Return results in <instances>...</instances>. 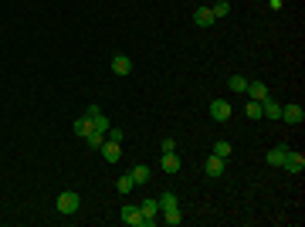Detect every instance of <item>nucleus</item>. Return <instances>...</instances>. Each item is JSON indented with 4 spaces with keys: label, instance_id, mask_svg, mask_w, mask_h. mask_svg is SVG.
I'll return each instance as SVG.
<instances>
[{
    "label": "nucleus",
    "instance_id": "1",
    "mask_svg": "<svg viewBox=\"0 0 305 227\" xmlns=\"http://www.w3.org/2000/svg\"><path fill=\"white\" fill-rule=\"evenodd\" d=\"M55 207H58V214H65V217L78 214V207H81V197H78V190H65V193H58Z\"/></svg>",
    "mask_w": 305,
    "mask_h": 227
},
{
    "label": "nucleus",
    "instance_id": "2",
    "mask_svg": "<svg viewBox=\"0 0 305 227\" xmlns=\"http://www.w3.org/2000/svg\"><path fill=\"white\" fill-rule=\"evenodd\" d=\"M139 210H143V227H153V224H159V204L149 197V200H143L139 204Z\"/></svg>",
    "mask_w": 305,
    "mask_h": 227
},
{
    "label": "nucleus",
    "instance_id": "3",
    "mask_svg": "<svg viewBox=\"0 0 305 227\" xmlns=\"http://www.w3.org/2000/svg\"><path fill=\"white\" fill-rule=\"evenodd\" d=\"M282 122H288V125H302V122H305V109H302L298 102L282 105Z\"/></svg>",
    "mask_w": 305,
    "mask_h": 227
},
{
    "label": "nucleus",
    "instance_id": "4",
    "mask_svg": "<svg viewBox=\"0 0 305 227\" xmlns=\"http://www.w3.org/2000/svg\"><path fill=\"white\" fill-rule=\"evenodd\" d=\"M231 112H234V109H231V102H224V99H214V102H210V119H214V122H227Z\"/></svg>",
    "mask_w": 305,
    "mask_h": 227
},
{
    "label": "nucleus",
    "instance_id": "5",
    "mask_svg": "<svg viewBox=\"0 0 305 227\" xmlns=\"http://www.w3.org/2000/svg\"><path fill=\"white\" fill-rule=\"evenodd\" d=\"M261 119H271V122H275V119H282V105L275 102L271 95H265V99H261Z\"/></svg>",
    "mask_w": 305,
    "mask_h": 227
},
{
    "label": "nucleus",
    "instance_id": "6",
    "mask_svg": "<svg viewBox=\"0 0 305 227\" xmlns=\"http://www.w3.org/2000/svg\"><path fill=\"white\" fill-rule=\"evenodd\" d=\"M99 149H102V156H105V163H119V159H122V143H112V139H105Z\"/></svg>",
    "mask_w": 305,
    "mask_h": 227
},
{
    "label": "nucleus",
    "instance_id": "7",
    "mask_svg": "<svg viewBox=\"0 0 305 227\" xmlns=\"http://www.w3.org/2000/svg\"><path fill=\"white\" fill-rule=\"evenodd\" d=\"M193 24H197V27H214L217 17L210 14V7H197V11H193Z\"/></svg>",
    "mask_w": 305,
    "mask_h": 227
},
{
    "label": "nucleus",
    "instance_id": "8",
    "mask_svg": "<svg viewBox=\"0 0 305 227\" xmlns=\"http://www.w3.org/2000/svg\"><path fill=\"white\" fill-rule=\"evenodd\" d=\"M159 217H163V224H169V227L183 224V214H180V207H177V204H173V207H163V210H159Z\"/></svg>",
    "mask_w": 305,
    "mask_h": 227
},
{
    "label": "nucleus",
    "instance_id": "9",
    "mask_svg": "<svg viewBox=\"0 0 305 227\" xmlns=\"http://www.w3.org/2000/svg\"><path fill=\"white\" fill-rule=\"evenodd\" d=\"M288 153H292L288 146H271V149H268V163H271V166H285Z\"/></svg>",
    "mask_w": 305,
    "mask_h": 227
},
{
    "label": "nucleus",
    "instance_id": "10",
    "mask_svg": "<svg viewBox=\"0 0 305 227\" xmlns=\"http://www.w3.org/2000/svg\"><path fill=\"white\" fill-rule=\"evenodd\" d=\"M122 224L143 227V210H139V207H122Z\"/></svg>",
    "mask_w": 305,
    "mask_h": 227
},
{
    "label": "nucleus",
    "instance_id": "11",
    "mask_svg": "<svg viewBox=\"0 0 305 227\" xmlns=\"http://www.w3.org/2000/svg\"><path fill=\"white\" fill-rule=\"evenodd\" d=\"M112 71L115 75H129V71H133V58L129 55H112Z\"/></svg>",
    "mask_w": 305,
    "mask_h": 227
},
{
    "label": "nucleus",
    "instance_id": "12",
    "mask_svg": "<svg viewBox=\"0 0 305 227\" xmlns=\"http://www.w3.org/2000/svg\"><path fill=\"white\" fill-rule=\"evenodd\" d=\"M129 176H133V183H136V187H143V183H149L153 170H149V166H143V163H136L133 170H129Z\"/></svg>",
    "mask_w": 305,
    "mask_h": 227
},
{
    "label": "nucleus",
    "instance_id": "13",
    "mask_svg": "<svg viewBox=\"0 0 305 227\" xmlns=\"http://www.w3.org/2000/svg\"><path fill=\"white\" fill-rule=\"evenodd\" d=\"M203 173H207V176H214V180H217V176H224V159L210 156L207 163H203Z\"/></svg>",
    "mask_w": 305,
    "mask_h": 227
},
{
    "label": "nucleus",
    "instance_id": "14",
    "mask_svg": "<svg viewBox=\"0 0 305 227\" xmlns=\"http://www.w3.org/2000/svg\"><path fill=\"white\" fill-rule=\"evenodd\" d=\"M285 170H288V173H302V170H305V156H302V153H288V159H285Z\"/></svg>",
    "mask_w": 305,
    "mask_h": 227
},
{
    "label": "nucleus",
    "instance_id": "15",
    "mask_svg": "<svg viewBox=\"0 0 305 227\" xmlns=\"http://www.w3.org/2000/svg\"><path fill=\"white\" fill-rule=\"evenodd\" d=\"M163 173H180V156H177V149H173V153H163Z\"/></svg>",
    "mask_w": 305,
    "mask_h": 227
},
{
    "label": "nucleus",
    "instance_id": "16",
    "mask_svg": "<svg viewBox=\"0 0 305 227\" xmlns=\"http://www.w3.org/2000/svg\"><path fill=\"white\" fill-rule=\"evenodd\" d=\"M248 95L254 99V102H261V99H265V95H271V92H268V85H265V81H248Z\"/></svg>",
    "mask_w": 305,
    "mask_h": 227
},
{
    "label": "nucleus",
    "instance_id": "17",
    "mask_svg": "<svg viewBox=\"0 0 305 227\" xmlns=\"http://www.w3.org/2000/svg\"><path fill=\"white\" fill-rule=\"evenodd\" d=\"M227 88L237 92V95H244V92H248V78H244V75H231V78H227Z\"/></svg>",
    "mask_w": 305,
    "mask_h": 227
},
{
    "label": "nucleus",
    "instance_id": "18",
    "mask_svg": "<svg viewBox=\"0 0 305 227\" xmlns=\"http://www.w3.org/2000/svg\"><path fill=\"white\" fill-rule=\"evenodd\" d=\"M75 132H78V136H89V132H95V125H92V119H89V115L75 119Z\"/></svg>",
    "mask_w": 305,
    "mask_h": 227
},
{
    "label": "nucleus",
    "instance_id": "19",
    "mask_svg": "<svg viewBox=\"0 0 305 227\" xmlns=\"http://www.w3.org/2000/svg\"><path fill=\"white\" fill-rule=\"evenodd\" d=\"M133 187H136V183H133V176H129V173H122V176H119V183H115V190H119V193H133Z\"/></svg>",
    "mask_w": 305,
    "mask_h": 227
},
{
    "label": "nucleus",
    "instance_id": "20",
    "mask_svg": "<svg viewBox=\"0 0 305 227\" xmlns=\"http://www.w3.org/2000/svg\"><path fill=\"white\" fill-rule=\"evenodd\" d=\"M244 115H248V119H261V102L248 99V105H244Z\"/></svg>",
    "mask_w": 305,
    "mask_h": 227
},
{
    "label": "nucleus",
    "instance_id": "21",
    "mask_svg": "<svg viewBox=\"0 0 305 227\" xmlns=\"http://www.w3.org/2000/svg\"><path fill=\"white\" fill-rule=\"evenodd\" d=\"M92 125H95V132H102V136H105V132H109V119H105V112L95 115V119H92Z\"/></svg>",
    "mask_w": 305,
    "mask_h": 227
},
{
    "label": "nucleus",
    "instance_id": "22",
    "mask_svg": "<svg viewBox=\"0 0 305 227\" xmlns=\"http://www.w3.org/2000/svg\"><path fill=\"white\" fill-rule=\"evenodd\" d=\"M210 14H214V17H227V14H231V4H227V0H217L214 7H210Z\"/></svg>",
    "mask_w": 305,
    "mask_h": 227
},
{
    "label": "nucleus",
    "instance_id": "23",
    "mask_svg": "<svg viewBox=\"0 0 305 227\" xmlns=\"http://www.w3.org/2000/svg\"><path fill=\"white\" fill-rule=\"evenodd\" d=\"M214 156H221V159H227V156H231V143H227V139L214 143Z\"/></svg>",
    "mask_w": 305,
    "mask_h": 227
},
{
    "label": "nucleus",
    "instance_id": "24",
    "mask_svg": "<svg viewBox=\"0 0 305 227\" xmlns=\"http://www.w3.org/2000/svg\"><path fill=\"white\" fill-rule=\"evenodd\" d=\"M156 204H159V210H163V207H173V204H177V193H163V197H156Z\"/></svg>",
    "mask_w": 305,
    "mask_h": 227
},
{
    "label": "nucleus",
    "instance_id": "25",
    "mask_svg": "<svg viewBox=\"0 0 305 227\" xmlns=\"http://www.w3.org/2000/svg\"><path fill=\"white\" fill-rule=\"evenodd\" d=\"M85 143H89L92 149H99L102 143H105V136H102V132H89V136H85Z\"/></svg>",
    "mask_w": 305,
    "mask_h": 227
},
{
    "label": "nucleus",
    "instance_id": "26",
    "mask_svg": "<svg viewBox=\"0 0 305 227\" xmlns=\"http://www.w3.org/2000/svg\"><path fill=\"white\" fill-rule=\"evenodd\" d=\"M105 136L112 139V143H122V139H125V132H122V129H109V132H105Z\"/></svg>",
    "mask_w": 305,
    "mask_h": 227
},
{
    "label": "nucleus",
    "instance_id": "27",
    "mask_svg": "<svg viewBox=\"0 0 305 227\" xmlns=\"http://www.w3.org/2000/svg\"><path fill=\"white\" fill-rule=\"evenodd\" d=\"M173 149H177V143H173V136H166L163 139V153H173Z\"/></svg>",
    "mask_w": 305,
    "mask_h": 227
},
{
    "label": "nucleus",
    "instance_id": "28",
    "mask_svg": "<svg viewBox=\"0 0 305 227\" xmlns=\"http://www.w3.org/2000/svg\"><path fill=\"white\" fill-rule=\"evenodd\" d=\"M99 112H102V105H89V109H85V115H89V119H95Z\"/></svg>",
    "mask_w": 305,
    "mask_h": 227
},
{
    "label": "nucleus",
    "instance_id": "29",
    "mask_svg": "<svg viewBox=\"0 0 305 227\" xmlns=\"http://www.w3.org/2000/svg\"><path fill=\"white\" fill-rule=\"evenodd\" d=\"M268 4H271V0H268Z\"/></svg>",
    "mask_w": 305,
    "mask_h": 227
}]
</instances>
